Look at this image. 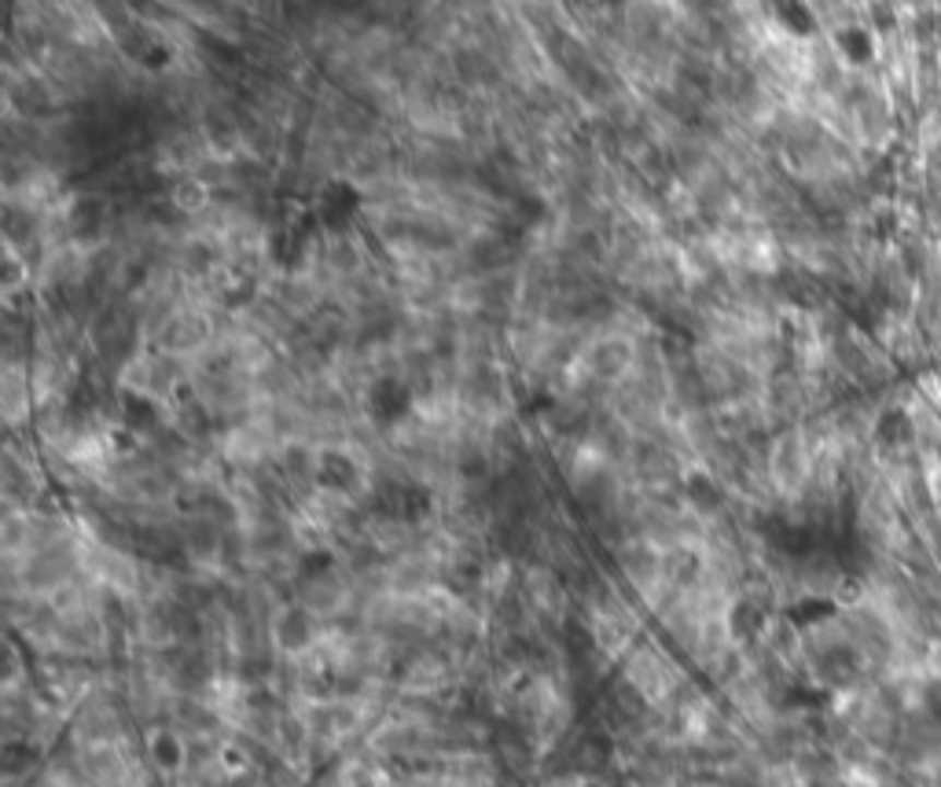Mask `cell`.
Listing matches in <instances>:
<instances>
[{"label":"cell","instance_id":"1","mask_svg":"<svg viewBox=\"0 0 941 787\" xmlns=\"http://www.w3.org/2000/svg\"><path fill=\"white\" fill-rule=\"evenodd\" d=\"M636 361H640V339L630 336V331L607 328V331H592V336L585 339L578 372L589 383H596V387L614 390L633 376Z\"/></svg>","mask_w":941,"mask_h":787},{"label":"cell","instance_id":"4","mask_svg":"<svg viewBox=\"0 0 941 787\" xmlns=\"http://www.w3.org/2000/svg\"><path fill=\"white\" fill-rule=\"evenodd\" d=\"M166 196H169V203H174L188 221L199 218V214H207V210L217 203L214 188H210L199 174H185V177L166 180Z\"/></svg>","mask_w":941,"mask_h":787},{"label":"cell","instance_id":"3","mask_svg":"<svg viewBox=\"0 0 941 787\" xmlns=\"http://www.w3.org/2000/svg\"><path fill=\"white\" fill-rule=\"evenodd\" d=\"M34 387H30V365L19 361H0V420L4 431H30L34 427Z\"/></svg>","mask_w":941,"mask_h":787},{"label":"cell","instance_id":"2","mask_svg":"<svg viewBox=\"0 0 941 787\" xmlns=\"http://www.w3.org/2000/svg\"><path fill=\"white\" fill-rule=\"evenodd\" d=\"M324 630H328V625H324L309 608H302L298 600H283L269 622V637L280 659H298V655L313 651L320 644Z\"/></svg>","mask_w":941,"mask_h":787}]
</instances>
